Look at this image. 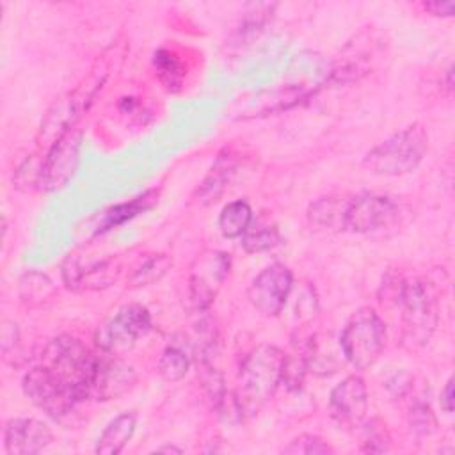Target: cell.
Returning <instances> with one entry per match:
<instances>
[{"label": "cell", "mask_w": 455, "mask_h": 455, "mask_svg": "<svg viewBox=\"0 0 455 455\" xmlns=\"http://www.w3.org/2000/svg\"><path fill=\"white\" fill-rule=\"evenodd\" d=\"M78 149L80 132L73 126L71 130L62 133L44 153L41 160L37 187L46 192L66 187L76 169Z\"/></svg>", "instance_id": "10"}, {"label": "cell", "mask_w": 455, "mask_h": 455, "mask_svg": "<svg viewBox=\"0 0 455 455\" xmlns=\"http://www.w3.org/2000/svg\"><path fill=\"white\" fill-rule=\"evenodd\" d=\"M190 368V355L183 345L171 343L158 359V373L167 382L181 380Z\"/></svg>", "instance_id": "21"}, {"label": "cell", "mask_w": 455, "mask_h": 455, "mask_svg": "<svg viewBox=\"0 0 455 455\" xmlns=\"http://www.w3.org/2000/svg\"><path fill=\"white\" fill-rule=\"evenodd\" d=\"M283 453H291V455H320V453H334L332 446L323 441L322 437L304 434L293 439L288 446L283 448Z\"/></svg>", "instance_id": "25"}, {"label": "cell", "mask_w": 455, "mask_h": 455, "mask_svg": "<svg viewBox=\"0 0 455 455\" xmlns=\"http://www.w3.org/2000/svg\"><path fill=\"white\" fill-rule=\"evenodd\" d=\"M155 68L162 78V82L171 89L178 87L183 80V66L178 57L169 50H158L155 53Z\"/></svg>", "instance_id": "24"}, {"label": "cell", "mask_w": 455, "mask_h": 455, "mask_svg": "<svg viewBox=\"0 0 455 455\" xmlns=\"http://www.w3.org/2000/svg\"><path fill=\"white\" fill-rule=\"evenodd\" d=\"M347 201L345 199H334V197H322L316 203L309 206L307 217L309 222L318 228H339L343 220V210Z\"/></svg>", "instance_id": "22"}, {"label": "cell", "mask_w": 455, "mask_h": 455, "mask_svg": "<svg viewBox=\"0 0 455 455\" xmlns=\"http://www.w3.org/2000/svg\"><path fill=\"white\" fill-rule=\"evenodd\" d=\"M242 164H243L242 153H238L233 148H224L217 155L210 172L206 174V178L203 180V183L197 188L199 201L203 204L217 201L224 194V190L231 185V181L238 174V169Z\"/></svg>", "instance_id": "14"}, {"label": "cell", "mask_w": 455, "mask_h": 455, "mask_svg": "<svg viewBox=\"0 0 455 455\" xmlns=\"http://www.w3.org/2000/svg\"><path fill=\"white\" fill-rule=\"evenodd\" d=\"M156 451L158 453H181L183 450L181 448H176V446H160V448H156Z\"/></svg>", "instance_id": "32"}, {"label": "cell", "mask_w": 455, "mask_h": 455, "mask_svg": "<svg viewBox=\"0 0 455 455\" xmlns=\"http://www.w3.org/2000/svg\"><path fill=\"white\" fill-rule=\"evenodd\" d=\"M117 274H119V267L110 259L94 263L85 268L84 265L78 263V259L75 256H69L62 267L64 281L73 290H76V288H80V290L105 288L112 281H116Z\"/></svg>", "instance_id": "15"}, {"label": "cell", "mask_w": 455, "mask_h": 455, "mask_svg": "<svg viewBox=\"0 0 455 455\" xmlns=\"http://www.w3.org/2000/svg\"><path fill=\"white\" fill-rule=\"evenodd\" d=\"M286 355L274 345L251 350L240 366V400L243 407L258 409L267 403L283 380Z\"/></svg>", "instance_id": "3"}, {"label": "cell", "mask_w": 455, "mask_h": 455, "mask_svg": "<svg viewBox=\"0 0 455 455\" xmlns=\"http://www.w3.org/2000/svg\"><path fill=\"white\" fill-rule=\"evenodd\" d=\"M231 259L222 251H204L190 267L188 299L196 311H206L229 275Z\"/></svg>", "instance_id": "9"}, {"label": "cell", "mask_w": 455, "mask_h": 455, "mask_svg": "<svg viewBox=\"0 0 455 455\" xmlns=\"http://www.w3.org/2000/svg\"><path fill=\"white\" fill-rule=\"evenodd\" d=\"M435 427H437V421L428 405L416 403L411 409V428L418 435H430L435 430Z\"/></svg>", "instance_id": "27"}, {"label": "cell", "mask_w": 455, "mask_h": 455, "mask_svg": "<svg viewBox=\"0 0 455 455\" xmlns=\"http://www.w3.org/2000/svg\"><path fill=\"white\" fill-rule=\"evenodd\" d=\"M155 201H156V192L155 190H148L142 196H139V197H135V199H132L128 203H123V204H117V206L110 208L108 212L103 213L101 222H100L96 233L108 231V229H112V228H116V226L133 219L135 215H139L144 210L151 208Z\"/></svg>", "instance_id": "18"}, {"label": "cell", "mask_w": 455, "mask_h": 455, "mask_svg": "<svg viewBox=\"0 0 455 455\" xmlns=\"http://www.w3.org/2000/svg\"><path fill=\"white\" fill-rule=\"evenodd\" d=\"M137 427V418L133 412H123L116 416L100 434L96 443V453L117 455L123 451L126 443L132 439Z\"/></svg>", "instance_id": "16"}, {"label": "cell", "mask_w": 455, "mask_h": 455, "mask_svg": "<svg viewBox=\"0 0 455 455\" xmlns=\"http://www.w3.org/2000/svg\"><path fill=\"white\" fill-rule=\"evenodd\" d=\"M53 441L50 427L36 418L9 419L4 428V446L9 455H34Z\"/></svg>", "instance_id": "13"}, {"label": "cell", "mask_w": 455, "mask_h": 455, "mask_svg": "<svg viewBox=\"0 0 455 455\" xmlns=\"http://www.w3.org/2000/svg\"><path fill=\"white\" fill-rule=\"evenodd\" d=\"M421 7L430 12L432 16H443L450 18L455 12V2L453 0H434V2H423Z\"/></svg>", "instance_id": "29"}, {"label": "cell", "mask_w": 455, "mask_h": 455, "mask_svg": "<svg viewBox=\"0 0 455 455\" xmlns=\"http://www.w3.org/2000/svg\"><path fill=\"white\" fill-rule=\"evenodd\" d=\"M400 219V206L387 196L361 194L347 201L341 229L368 235L391 228Z\"/></svg>", "instance_id": "7"}, {"label": "cell", "mask_w": 455, "mask_h": 455, "mask_svg": "<svg viewBox=\"0 0 455 455\" xmlns=\"http://www.w3.org/2000/svg\"><path fill=\"white\" fill-rule=\"evenodd\" d=\"M172 261L167 254H148L133 268L130 281L133 286H148L160 281L171 268Z\"/></svg>", "instance_id": "23"}, {"label": "cell", "mask_w": 455, "mask_h": 455, "mask_svg": "<svg viewBox=\"0 0 455 455\" xmlns=\"http://www.w3.org/2000/svg\"><path fill=\"white\" fill-rule=\"evenodd\" d=\"M21 386L30 402L53 419L68 416L80 402L76 387L46 364L28 370Z\"/></svg>", "instance_id": "5"}, {"label": "cell", "mask_w": 455, "mask_h": 455, "mask_svg": "<svg viewBox=\"0 0 455 455\" xmlns=\"http://www.w3.org/2000/svg\"><path fill=\"white\" fill-rule=\"evenodd\" d=\"M427 149L428 133L416 123L370 149L363 160V167L377 176H403L419 165Z\"/></svg>", "instance_id": "2"}, {"label": "cell", "mask_w": 455, "mask_h": 455, "mask_svg": "<svg viewBox=\"0 0 455 455\" xmlns=\"http://www.w3.org/2000/svg\"><path fill=\"white\" fill-rule=\"evenodd\" d=\"M293 275L291 270L281 263L263 268L249 286L251 304L263 315H279L291 293Z\"/></svg>", "instance_id": "11"}, {"label": "cell", "mask_w": 455, "mask_h": 455, "mask_svg": "<svg viewBox=\"0 0 455 455\" xmlns=\"http://www.w3.org/2000/svg\"><path fill=\"white\" fill-rule=\"evenodd\" d=\"M441 407L444 412H453V379H448L441 391Z\"/></svg>", "instance_id": "30"}, {"label": "cell", "mask_w": 455, "mask_h": 455, "mask_svg": "<svg viewBox=\"0 0 455 455\" xmlns=\"http://www.w3.org/2000/svg\"><path fill=\"white\" fill-rule=\"evenodd\" d=\"M332 345H334V341L331 339V336L311 338V341L307 345V352L304 354L307 370L313 368V371L320 373V375L336 371L338 359L343 355V352H341L339 345L336 348Z\"/></svg>", "instance_id": "17"}, {"label": "cell", "mask_w": 455, "mask_h": 455, "mask_svg": "<svg viewBox=\"0 0 455 455\" xmlns=\"http://www.w3.org/2000/svg\"><path fill=\"white\" fill-rule=\"evenodd\" d=\"M252 210L247 201L236 199L228 203L219 215V229L224 238H238L252 222Z\"/></svg>", "instance_id": "19"}, {"label": "cell", "mask_w": 455, "mask_h": 455, "mask_svg": "<svg viewBox=\"0 0 455 455\" xmlns=\"http://www.w3.org/2000/svg\"><path fill=\"white\" fill-rule=\"evenodd\" d=\"M331 416L345 427H357L368 412V391L361 377L350 375L336 384L329 396Z\"/></svg>", "instance_id": "12"}, {"label": "cell", "mask_w": 455, "mask_h": 455, "mask_svg": "<svg viewBox=\"0 0 455 455\" xmlns=\"http://www.w3.org/2000/svg\"><path fill=\"white\" fill-rule=\"evenodd\" d=\"M137 377L130 364L98 348L92 368L85 379L82 396L84 400L107 402L124 395L135 384Z\"/></svg>", "instance_id": "8"}, {"label": "cell", "mask_w": 455, "mask_h": 455, "mask_svg": "<svg viewBox=\"0 0 455 455\" xmlns=\"http://www.w3.org/2000/svg\"><path fill=\"white\" fill-rule=\"evenodd\" d=\"M151 331V315L140 304L119 307L96 332L98 348L119 355Z\"/></svg>", "instance_id": "6"}, {"label": "cell", "mask_w": 455, "mask_h": 455, "mask_svg": "<svg viewBox=\"0 0 455 455\" xmlns=\"http://www.w3.org/2000/svg\"><path fill=\"white\" fill-rule=\"evenodd\" d=\"M446 89L451 94V91H453V68L451 66L446 69Z\"/></svg>", "instance_id": "31"}, {"label": "cell", "mask_w": 455, "mask_h": 455, "mask_svg": "<svg viewBox=\"0 0 455 455\" xmlns=\"http://www.w3.org/2000/svg\"><path fill=\"white\" fill-rule=\"evenodd\" d=\"M363 451L366 453H384L389 450V434L386 430V425L379 419H371L364 427V437H363Z\"/></svg>", "instance_id": "26"}, {"label": "cell", "mask_w": 455, "mask_h": 455, "mask_svg": "<svg viewBox=\"0 0 455 455\" xmlns=\"http://www.w3.org/2000/svg\"><path fill=\"white\" fill-rule=\"evenodd\" d=\"M281 242V235L275 224L265 219H252L245 233L242 235V247L247 252H265Z\"/></svg>", "instance_id": "20"}, {"label": "cell", "mask_w": 455, "mask_h": 455, "mask_svg": "<svg viewBox=\"0 0 455 455\" xmlns=\"http://www.w3.org/2000/svg\"><path fill=\"white\" fill-rule=\"evenodd\" d=\"M307 371V363L304 355L299 357H286L283 368V380L288 389H299L304 382V375Z\"/></svg>", "instance_id": "28"}, {"label": "cell", "mask_w": 455, "mask_h": 455, "mask_svg": "<svg viewBox=\"0 0 455 455\" xmlns=\"http://www.w3.org/2000/svg\"><path fill=\"white\" fill-rule=\"evenodd\" d=\"M395 304L402 311L403 343L409 347L427 345L439 322V299L434 284L425 277L403 279Z\"/></svg>", "instance_id": "1"}, {"label": "cell", "mask_w": 455, "mask_h": 455, "mask_svg": "<svg viewBox=\"0 0 455 455\" xmlns=\"http://www.w3.org/2000/svg\"><path fill=\"white\" fill-rule=\"evenodd\" d=\"M386 341V323L370 307L357 309L339 336L343 357L357 370L373 366L384 352Z\"/></svg>", "instance_id": "4"}]
</instances>
